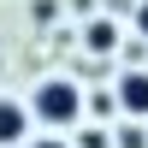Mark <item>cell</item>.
<instances>
[{
    "mask_svg": "<svg viewBox=\"0 0 148 148\" xmlns=\"http://www.w3.org/2000/svg\"><path fill=\"white\" fill-rule=\"evenodd\" d=\"M30 119H42L47 130H65V125H77L83 119V89L71 77H47V83H36V101H30Z\"/></svg>",
    "mask_w": 148,
    "mask_h": 148,
    "instance_id": "6da1fadb",
    "label": "cell"
},
{
    "mask_svg": "<svg viewBox=\"0 0 148 148\" xmlns=\"http://www.w3.org/2000/svg\"><path fill=\"white\" fill-rule=\"evenodd\" d=\"M113 101H119V113L148 119V71H125V77H119V89H113Z\"/></svg>",
    "mask_w": 148,
    "mask_h": 148,
    "instance_id": "7a4b0ae2",
    "label": "cell"
},
{
    "mask_svg": "<svg viewBox=\"0 0 148 148\" xmlns=\"http://www.w3.org/2000/svg\"><path fill=\"white\" fill-rule=\"evenodd\" d=\"M24 136H30V107L12 101V95H0V148H12Z\"/></svg>",
    "mask_w": 148,
    "mask_h": 148,
    "instance_id": "3957f363",
    "label": "cell"
},
{
    "mask_svg": "<svg viewBox=\"0 0 148 148\" xmlns=\"http://www.w3.org/2000/svg\"><path fill=\"white\" fill-rule=\"evenodd\" d=\"M83 47H89V53H113V47H119V24H113V18H89Z\"/></svg>",
    "mask_w": 148,
    "mask_h": 148,
    "instance_id": "277c9868",
    "label": "cell"
},
{
    "mask_svg": "<svg viewBox=\"0 0 148 148\" xmlns=\"http://www.w3.org/2000/svg\"><path fill=\"white\" fill-rule=\"evenodd\" d=\"M83 107H89L95 119H113V113H119V101H113L107 89H101V95H83Z\"/></svg>",
    "mask_w": 148,
    "mask_h": 148,
    "instance_id": "5b68a950",
    "label": "cell"
},
{
    "mask_svg": "<svg viewBox=\"0 0 148 148\" xmlns=\"http://www.w3.org/2000/svg\"><path fill=\"white\" fill-rule=\"evenodd\" d=\"M83 148H113V136L107 130H83Z\"/></svg>",
    "mask_w": 148,
    "mask_h": 148,
    "instance_id": "8992f818",
    "label": "cell"
},
{
    "mask_svg": "<svg viewBox=\"0 0 148 148\" xmlns=\"http://www.w3.org/2000/svg\"><path fill=\"white\" fill-rule=\"evenodd\" d=\"M30 148H71V142H65V136H36Z\"/></svg>",
    "mask_w": 148,
    "mask_h": 148,
    "instance_id": "52a82bcc",
    "label": "cell"
},
{
    "mask_svg": "<svg viewBox=\"0 0 148 148\" xmlns=\"http://www.w3.org/2000/svg\"><path fill=\"white\" fill-rule=\"evenodd\" d=\"M136 30L148 36V0H142V6H136Z\"/></svg>",
    "mask_w": 148,
    "mask_h": 148,
    "instance_id": "ba28073f",
    "label": "cell"
}]
</instances>
